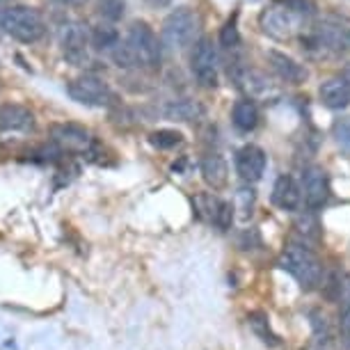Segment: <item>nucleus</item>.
<instances>
[{
  "instance_id": "obj_21",
  "label": "nucleus",
  "mask_w": 350,
  "mask_h": 350,
  "mask_svg": "<svg viewBox=\"0 0 350 350\" xmlns=\"http://www.w3.org/2000/svg\"><path fill=\"white\" fill-rule=\"evenodd\" d=\"M247 321H250V327L254 329V334L259 336L263 343H268V346H280V336L273 332V327H270L266 314L254 312V314L247 316Z\"/></svg>"
},
{
  "instance_id": "obj_14",
  "label": "nucleus",
  "mask_w": 350,
  "mask_h": 350,
  "mask_svg": "<svg viewBox=\"0 0 350 350\" xmlns=\"http://www.w3.org/2000/svg\"><path fill=\"white\" fill-rule=\"evenodd\" d=\"M314 44L321 51L343 53L350 49V32L343 25L336 23H321L314 28Z\"/></svg>"
},
{
  "instance_id": "obj_4",
  "label": "nucleus",
  "mask_w": 350,
  "mask_h": 350,
  "mask_svg": "<svg viewBox=\"0 0 350 350\" xmlns=\"http://www.w3.org/2000/svg\"><path fill=\"white\" fill-rule=\"evenodd\" d=\"M126 46L133 51L135 60L144 69H156L161 64V44H158L156 32L149 28V23L135 21L131 23V28L126 32Z\"/></svg>"
},
{
  "instance_id": "obj_24",
  "label": "nucleus",
  "mask_w": 350,
  "mask_h": 350,
  "mask_svg": "<svg viewBox=\"0 0 350 350\" xmlns=\"http://www.w3.org/2000/svg\"><path fill=\"white\" fill-rule=\"evenodd\" d=\"M110 55H112V62H115L120 69H135V67H140L137 60H135V55H133V51H131L129 46H126V42L117 44L115 49L110 51Z\"/></svg>"
},
{
  "instance_id": "obj_5",
  "label": "nucleus",
  "mask_w": 350,
  "mask_h": 350,
  "mask_svg": "<svg viewBox=\"0 0 350 350\" xmlns=\"http://www.w3.org/2000/svg\"><path fill=\"white\" fill-rule=\"evenodd\" d=\"M259 25L268 37L277 39V42H288V39H293L300 32L302 16L293 8H280V5H275V8L261 12Z\"/></svg>"
},
{
  "instance_id": "obj_1",
  "label": "nucleus",
  "mask_w": 350,
  "mask_h": 350,
  "mask_svg": "<svg viewBox=\"0 0 350 350\" xmlns=\"http://www.w3.org/2000/svg\"><path fill=\"white\" fill-rule=\"evenodd\" d=\"M0 28L21 44H37L46 35L42 12L30 5H10L0 12Z\"/></svg>"
},
{
  "instance_id": "obj_34",
  "label": "nucleus",
  "mask_w": 350,
  "mask_h": 350,
  "mask_svg": "<svg viewBox=\"0 0 350 350\" xmlns=\"http://www.w3.org/2000/svg\"><path fill=\"white\" fill-rule=\"evenodd\" d=\"M0 3H8V0H0Z\"/></svg>"
},
{
  "instance_id": "obj_27",
  "label": "nucleus",
  "mask_w": 350,
  "mask_h": 350,
  "mask_svg": "<svg viewBox=\"0 0 350 350\" xmlns=\"http://www.w3.org/2000/svg\"><path fill=\"white\" fill-rule=\"evenodd\" d=\"M220 44L224 49H236L241 44V35H239V28H236V21H227L224 28L220 30Z\"/></svg>"
},
{
  "instance_id": "obj_16",
  "label": "nucleus",
  "mask_w": 350,
  "mask_h": 350,
  "mask_svg": "<svg viewBox=\"0 0 350 350\" xmlns=\"http://www.w3.org/2000/svg\"><path fill=\"white\" fill-rule=\"evenodd\" d=\"M321 101L329 110H341L350 103V83L343 76L327 78L319 90Z\"/></svg>"
},
{
  "instance_id": "obj_2",
  "label": "nucleus",
  "mask_w": 350,
  "mask_h": 350,
  "mask_svg": "<svg viewBox=\"0 0 350 350\" xmlns=\"http://www.w3.org/2000/svg\"><path fill=\"white\" fill-rule=\"evenodd\" d=\"M280 268L293 275V280L300 284V288L312 291L323 282V263L307 245L291 243L284 247L280 256Z\"/></svg>"
},
{
  "instance_id": "obj_11",
  "label": "nucleus",
  "mask_w": 350,
  "mask_h": 350,
  "mask_svg": "<svg viewBox=\"0 0 350 350\" xmlns=\"http://www.w3.org/2000/svg\"><path fill=\"white\" fill-rule=\"evenodd\" d=\"M266 151L256 144H245L236 151V172L245 183L261 181V176L266 174Z\"/></svg>"
},
{
  "instance_id": "obj_25",
  "label": "nucleus",
  "mask_w": 350,
  "mask_h": 350,
  "mask_svg": "<svg viewBox=\"0 0 350 350\" xmlns=\"http://www.w3.org/2000/svg\"><path fill=\"white\" fill-rule=\"evenodd\" d=\"M195 206H197V213H200L204 220L213 222L215 224V217H217V208H220V202L211 195H197L195 197Z\"/></svg>"
},
{
  "instance_id": "obj_33",
  "label": "nucleus",
  "mask_w": 350,
  "mask_h": 350,
  "mask_svg": "<svg viewBox=\"0 0 350 350\" xmlns=\"http://www.w3.org/2000/svg\"><path fill=\"white\" fill-rule=\"evenodd\" d=\"M341 76H343V78H346V81L350 83V62L346 64V67H343V69H341Z\"/></svg>"
},
{
  "instance_id": "obj_29",
  "label": "nucleus",
  "mask_w": 350,
  "mask_h": 350,
  "mask_svg": "<svg viewBox=\"0 0 350 350\" xmlns=\"http://www.w3.org/2000/svg\"><path fill=\"white\" fill-rule=\"evenodd\" d=\"M231 220H234V206L229 202H220V208H217V217H215V224L220 227L222 231L229 229Z\"/></svg>"
},
{
  "instance_id": "obj_31",
  "label": "nucleus",
  "mask_w": 350,
  "mask_h": 350,
  "mask_svg": "<svg viewBox=\"0 0 350 350\" xmlns=\"http://www.w3.org/2000/svg\"><path fill=\"white\" fill-rule=\"evenodd\" d=\"M341 327H343V332L350 334V305L341 309Z\"/></svg>"
},
{
  "instance_id": "obj_15",
  "label": "nucleus",
  "mask_w": 350,
  "mask_h": 350,
  "mask_svg": "<svg viewBox=\"0 0 350 350\" xmlns=\"http://www.w3.org/2000/svg\"><path fill=\"white\" fill-rule=\"evenodd\" d=\"M273 202L282 211H295L302 202V188L295 183L293 176L280 174L273 186Z\"/></svg>"
},
{
  "instance_id": "obj_3",
  "label": "nucleus",
  "mask_w": 350,
  "mask_h": 350,
  "mask_svg": "<svg viewBox=\"0 0 350 350\" xmlns=\"http://www.w3.org/2000/svg\"><path fill=\"white\" fill-rule=\"evenodd\" d=\"M200 30V16L193 8L172 10L163 21V39L172 49H186L195 42Z\"/></svg>"
},
{
  "instance_id": "obj_18",
  "label": "nucleus",
  "mask_w": 350,
  "mask_h": 350,
  "mask_svg": "<svg viewBox=\"0 0 350 350\" xmlns=\"http://www.w3.org/2000/svg\"><path fill=\"white\" fill-rule=\"evenodd\" d=\"M163 115L172 122H197L204 117V105L200 101H190V98H179V101H170L165 105Z\"/></svg>"
},
{
  "instance_id": "obj_26",
  "label": "nucleus",
  "mask_w": 350,
  "mask_h": 350,
  "mask_svg": "<svg viewBox=\"0 0 350 350\" xmlns=\"http://www.w3.org/2000/svg\"><path fill=\"white\" fill-rule=\"evenodd\" d=\"M295 229L300 231L305 239H312V241H319V236H321V227H319V220L312 215V213H305V215H300L298 220H295Z\"/></svg>"
},
{
  "instance_id": "obj_22",
  "label": "nucleus",
  "mask_w": 350,
  "mask_h": 350,
  "mask_svg": "<svg viewBox=\"0 0 350 350\" xmlns=\"http://www.w3.org/2000/svg\"><path fill=\"white\" fill-rule=\"evenodd\" d=\"M96 14L108 23L122 21L126 14V0H96Z\"/></svg>"
},
{
  "instance_id": "obj_20",
  "label": "nucleus",
  "mask_w": 350,
  "mask_h": 350,
  "mask_svg": "<svg viewBox=\"0 0 350 350\" xmlns=\"http://www.w3.org/2000/svg\"><path fill=\"white\" fill-rule=\"evenodd\" d=\"M90 42H92V49H96V51H112L120 44V32H117V28H112L108 21L98 23L90 30Z\"/></svg>"
},
{
  "instance_id": "obj_28",
  "label": "nucleus",
  "mask_w": 350,
  "mask_h": 350,
  "mask_svg": "<svg viewBox=\"0 0 350 350\" xmlns=\"http://www.w3.org/2000/svg\"><path fill=\"white\" fill-rule=\"evenodd\" d=\"M332 133L336 137V142H339L343 149H350V117L336 120L334 126H332Z\"/></svg>"
},
{
  "instance_id": "obj_19",
  "label": "nucleus",
  "mask_w": 350,
  "mask_h": 350,
  "mask_svg": "<svg viewBox=\"0 0 350 350\" xmlns=\"http://www.w3.org/2000/svg\"><path fill=\"white\" fill-rule=\"evenodd\" d=\"M231 122H234V126L243 131V133H250V131L256 129V124H259V108H256V103L252 98H241V101H236L234 110H231Z\"/></svg>"
},
{
  "instance_id": "obj_10",
  "label": "nucleus",
  "mask_w": 350,
  "mask_h": 350,
  "mask_svg": "<svg viewBox=\"0 0 350 350\" xmlns=\"http://www.w3.org/2000/svg\"><path fill=\"white\" fill-rule=\"evenodd\" d=\"M302 197L312 211L323 208L329 200V179L323 167H307L302 172Z\"/></svg>"
},
{
  "instance_id": "obj_12",
  "label": "nucleus",
  "mask_w": 350,
  "mask_h": 350,
  "mask_svg": "<svg viewBox=\"0 0 350 350\" xmlns=\"http://www.w3.org/2000/svg\"><path fill=\"white\" fill-rule=\"evenodd\" d=\"M266 57H268L270 69H273L284 83H288V85H302V83H307V78H309L307 67H305V64H300V62H295L293 57L286 55V53L268 51Z\"/></svg>"
},
{
  "instance_id": "obj_6",
  "label": "nucleus",
  "mask_w": 350,
  "mask_h": 350,
  "mask_svg": "<svg viewBox=\"0 0 350 350\" xmlns=\"http://www.w3.org/2000/svg\"><path fill=\"white\" fill-rule=\"evenodd\" d=\"M190 71L202 88L217 85V51L211 37H200L195 42L193 55H190Z\"/></svg>"
},
{
  "instance_id": "obj_7",
  "label": "nucleus",
  "mask_w": 350,
  "mask_h": 350,
  "mask_svg": "<svg viewBox=\"0 0 350 350\" xmlns=\"http://www.w3.org/2000/svg\"><path fill=\"white\" fill-rule=\"evenodd\" d=\"M67 94L74 98L76 103L92 105V108H103L115 101V94L108 88V83H103L96 76H83L76 78L67 85Z\"/></svg>"
},
{
  "instance_id": "obj_13",
  "label": "nucleus",
  "mask_w": 350,
  "mask_h": 350,
  "mask_svg": "<svg viewBox=\"0 0 350 350\" xmlns=\"http://www.w3.org/2000/svg\"><path fill=\"white\" fill-rule=\"evenodd\" d=\"M32 129H35V115L25 105H0V133H28Z\"/></svg>"
},
{
  "instance_id": "obj_9",
  "label": "nucleus",
  "mask_w": 350,
  "mask_h": 350,
  "mask_svg": "<svg viewBox=\"0 0 350 350\" xmlns=\"http://www.w3.org/2000/svg\"><path fill=\"white\" fill-rule=\"evenodd\" d=\"M51 140L55 142V147H60L67 154H88L92 149V135L90 131H85L78 124L62 122V124H53L51 126Z\"/></svg>"
},
{
  "instance_id": "obj_30",
  "label": "nucleus",
  "mask_w": 350,
  "mask_h": 350,
  "mask_svg": "<svg viewBox=\"0 0 350 350\" xmlns=\"http://www.w3.org/2000/svg\"><path fill=\"white\" fill-rule=\"evenodd\" d=\"M336 298H339V302L343 307L350 305V273L343 275L339 280V286H336Z\"/></svg>"
},
{
  "instance_id": "obj_32",
  "label": "nucleus",
  "mask_w": 350,
  "mask_h": 350,
  "mask_svg": "<svg viewBox=\"0 0 350 350\" xmlns=\"http://www.w3.org/2000/svg\"><path fill=\"white\" fill-rule=\"evenodd\" d=\"M57 3L69 5V8H81V5H85V3H88V0H57Z\"/></svg>"
},
{
  "instance_id": "obj_23",
  "label": "nucleus",
  "mask_w": 350,
  "mask_h": 350,
  "mask_svg": "<svg viewBox=\"0 0 350 350\" xmlns=\"http://www.w3.org/2000/svg\"><path fill=\"white\" fill-rule=\"evenodd\" d=\"M149 142L154 144L156 149H174L183 142V135L179 133V131L161 129V131H154V133L149 135Z\"/></svg>"
},
{
  "instance_id": "obj_17",
  "label": "nucleus",
  "mask_w": 350,
  "mask_h": 350,
  "mask_svg": "<svg viewBox=\"0 0 350 350\" xmlns=\"http://www.w3.org/2000/svg\"><path fill=\"white\" fill-rule=\"evenodd\" d=\"M202 176L204 181L208 183L213 190H220L227 186L229 181V167H227V161L220 156V154H206L202 158Z\"/></svg>"
},
{
  "instance_id": "obj_8",
  "label": "nucleus",
  "mask_w": 350,
  "mask_h": 350,
  "mask_svg": "<svg viewBox=\"0 0 350 350\" xmlns=\"http://www.w3.org/2000/svg\"><path fill=\"white\" fill-rule=\"evenodd\" d=\"M60 46H62V55L74 64V67H83L90 60V32L85 30L83 23L71 21L62 28L60 35Z\"/></svg>"
}]
</instances>
